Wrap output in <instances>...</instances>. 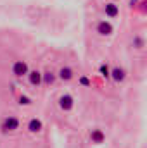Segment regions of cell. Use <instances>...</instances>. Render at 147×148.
I'll use <instances>...</instances> for the list:
<instances>
[{
  "label": "cell",
  "mask_w": 147,
  "mask_h": 148,
  "mask_svg": "<svg viewBox=\"0 0 147 148\" xmlns=\"http://www.w3.org/2000/svg\"><path fill=\"white\" fill-rule=\"evenodd\" d=\"M133 47H135V48H142V47H144V40L140 36H135L133 38Z\"/></svg>",
  "instance_id": "4fadbf2b"
},
{
  "label": "cell",
  "mask_w": 147,
  "mask_h": 148,
  "mask_svg": "<svg viewBox=\"0 0 147 148\" xmlns=\"http://www.w3.org/2000/svg\"><path fill=\"white\" fill-rule=\"evenodd\" d=\"M90 140H92V143L101 145V143H104L106 134L102 133V129H92V133H90Z\"/></svg>",
  "instance_id": "9c48e42d"
},
{
  "label": "cell",
  "mask_w": 147,
  "mask_h": 148,
  "mask_svg": "<svg viewBox=\"0 0 147 148\" xmlns=\"http://www.w3.org/2000/svg\"><path fill=\"white\" fill-rule=\"evenodd\" d=\"M104 12H106V16H107V17L114 19V17H118V16H119V5H118V3H114V2H109V3H106V5H104Z\"/></svg>",
  "instance_id": "8992f818"
},
{
  "label": "cell",
  "mask_w": 147,
  "mask_h": 148,
  "mask_svg": "<svg viewBox=\"0 0 147 148\" xmlns=\"http://www.w3.org/2000/svg\"><path fill=\"white\" fill-rule=\"evenodd\" d=\"M57 103H59V109H61V110L69 112V110L74 107V98H73V95H69V93H64V95H61V97H59V100H57Z\"/></svg>",
  "instance_id": "7a4b0ae2"
},
{
  "label": "cell",
  "mask_w": 147,
  "mask_h": 148,
  "mask_svg": "<svg viewBox=\"0 0 147 148\" xmlns=\"http://www.w3.org/2000/svg\"><path fill=\"white\" fill-rule=\"evenodd\" d=\"M125 77H126V73H125L123 67H112L111 69V79L114 83H123Z\"/></svg>",
  "instance_id": "52a82bcc"
},
{
  "label": "cell",
  "mask_w": 147,
  "mask_h": 148,
  "mask_svg": "<svg viewBox=\"0 0 147 148\" xmlns=\"http://www.w3.org/2000/svg\"><path fill=\"white\" fill-rule=\"evenodd\" d=\"M137 7H140V9H142V12H144V14H147V0H140Z\"/></svg>",
  "instance_id": "2e32d148"
},
{
  "label": "cell",
  "mask_w": 147,
  "mask_h": 148,
  "mask_svg": "<svg viewBox=\"0 0 147 148\" xmlns=\"http://www.w3.org/2000/svg\"><path fill=\"white\" fill-rule=\"evenodd\" d=\"M0 129H2V133H14V131H17L19 129V119L14 117V115L3 117L2 124H0Z\"/></svg>",
  "instance_id": "6da1fadb"
},
{
  "label": "cell",
  "mask_w": 147,
  "mask_h": 148,
  "mask_svg": "<svg viewBox=\"0 0 147 148\" xmlns=\"http://www.w3.org/2000/svg\"><path fill=\"white\" fill-rule=\"evenodd\" d=\"M28 73H30V67H28V64H26L24 60H16V62L12 64V74H14L16 77L28 76Z\"/></svg>",
  "instance_id": "3957f363"
},
{
  "label": "cell",
  "mask_w": 147,
  "mask_h": 148,
  "mask_svg": "<svg viewBox=\"0 0 147 148\" xmlns=\"http://www.w3.org/2000/svg\"><path fill=\"white\" fill-rule=\"evenodd\" d=\"M19 103H21V105H30V103H31V100H30L26 95H21V97H19Z\"/></svg>",
  "instance_id": "5bb4252c"
},
{
  "label": "cell",
  "mask_w": 147,
  "mask_h": 148,
  "mask_svg": "<svg viewBox=\"0 0 147 148\" xmlns=\"http://www.w3.org/2000/svg\"><path fill=\"white\" fill-rule=\"evenodd\" d=\"M99 73H101L102 77H106V79H109V77H111V69H109V66H107V64H101Z\"/></svg>",
  "instance_id": "7c38bea8"
},
{
  "label": "cell",
  "mask_w": 147,
  "mask_h": 148,
  "mask_svg": "<svg viewBox=\"0 0 147 148\" xmlns=\"http://www.w3.org/2000/svg\"><path fill=\"white\" fill-rule=\"evenodd\" d=\"M112 31H114V28L109 21H101L97 24V33L101 36H109V35H112Z\"/></svg>",
  "instance_id": "5b68a950"
},
{
  "label": "cell",
  "mask_w": 147,
  "mask_h": 148,
  "mask_svg": "<svg viewBox=\"0 0 147 148\" xmlns=\"http://www.w3.org/2000/svg\"><path fill=\"white\" fill-rule=\"evenodd\" d=\"M28 81H30V84L31 86H35V88H38L42 83H43V73H40V71H30L28 73Z\"/></svg>",
  "instance_id": "277c9868"
},
{
  "label": "cell",
  "mask_w": 147,
  "mask_h": 148,
  "mask_svg": "<svg viewBox=\"0 0 147 148\" xmlns=\"http://www.w3.org/2000/svg\"><path fill=\"white\" fill-rule=\"evenodd\" d=\"M43 129V124H42V121L37 119V117H33V119H30V122H28V131L30 133H33V134H37Z\"/></svg>",
  "instance_id": "ba28073f"
},
{
  "label": "cell",
  "mask_w": 147,
  "mask_h": 148,
  "mask_svg": "<svg viewBox=\"0 0 147 148\" xmlns=\"http://www.w3.org/2000/svg\"><path fill=\"white\" fill-rule=\"evenodd\" d=\"M55 77H57V74H54L52 71H45V73H43V84H45V86L54 84Z\"/></svg>",
  "instance_id": "8fae6325"
},
{
  "label": "cell",
  "mask_w": 147,
  "mask_h": 148,
  "mask_svg": "<svg viewBox=\"0 0 147 148\" xmlns=\"http://www.w3.org/2000/svg\"><path fill=\"white\" fill-rule=\"evenodd\" d=\"M57 77H59L61 81H71L74 77V73H73L71 67H61L59 73H57Z\"/></svg>",
  "instance_id": "30bf717a"
},
{
  "label": "cell",
  "mask_w": 147,
  "mask_h": 148,
  "mask_svg": "<svg viewBox=\"0 0 147 148\" xmlns=\"http://www.w3.org/2000/svg\"><path fill=\"white\" fill-rule=\"evenodd\" d=\"M140 0H130V7H137Z\"/></svg>",
  "instance_id": "e0dca14e"
},
{
  "label": "cell",
  "mask_w": 147,
  "mask_h": 148,
  "mask_svg": "<svg viewBox=\"0 0 147 148\" xmlns=\"http://www.w3.org/2000/svg\"><path fill=\"white\" fill-rule=\"evenodd\" d=\"M80 84H81V86H85V88H88V86H90V79H88V77H85V76H81V77H80Z\"/></svg>",
  "instance_id": "9a60e30c"
}]
</instances>
